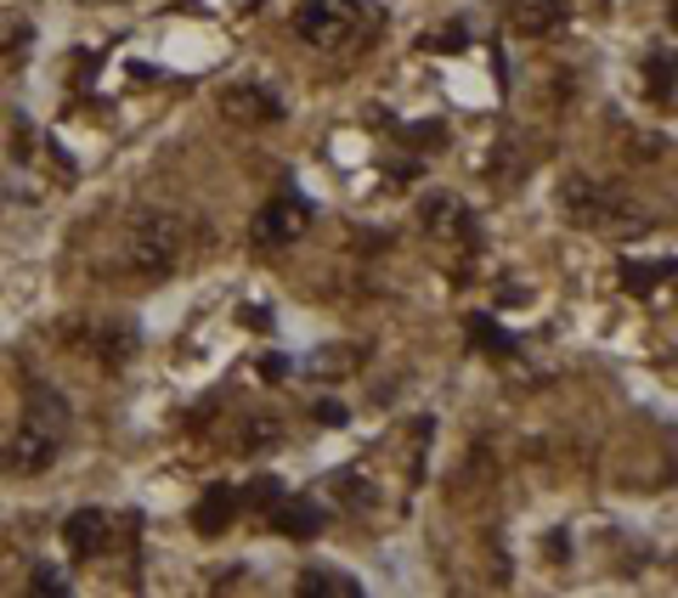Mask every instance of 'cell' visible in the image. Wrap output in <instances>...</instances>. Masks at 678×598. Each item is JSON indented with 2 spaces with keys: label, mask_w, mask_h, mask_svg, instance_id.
<instances>
[{
  "label": "cell",
  "mask_w": 678,
  "mask_h": 598,
  "mask_svg": "<svg viewBox=\"0 0 678 598\" xmlns=\"http://www.w3.org/2000/svg\"><path fill=\"white\" fill-rule=\"evenodd\" d=\"M119 255L114 266L130 271V277H170L187 255V232L170 210H136L125 226H119Z\"/></svg>",
  "instance_id": "obj_1"
},
{
  "label": "cell",
  "mask_w": 678,
  "mask_h": 598,
  "mask_svg": "<svg viewBox=\"0 0 678 598\" xmlns=\"http://www.w3.org/2000/svg\"><path fill=\"white\" fill-rule=\"evenodd\" d=\"M560 204L576 226H594V232H616V237H634L650 226V215H639V204L627 192L605 186V181H589V175H571L560 186Z\"/></svg>",
  "instance_id": "obj_2"
},
{
  "label": "cell",
  "mask_w": 678,
  "mask_h": 598,
  "mask_svg": "<svg viewBox=\"0 0 678 598\" xmlns=\"http://www.w3.org/2000/svg\"><path fill=\"white\" fill-rule=\"evenodd\" d=\"M295 34L311 52H357L368 40V7L362 0H300Z\"/></svg>",
  "instance_id": "obj_3"
},
{
  "label": "cell",
  "mask_w": 678,
  "mask_h": 598,
  "mask_svg": "<svg viewBox=\"0 0 678 598\" xmlns=\"http://www.w3.org/2000/svg\"><path fill=\"white\" fill-rule=\"evenodd\" d=\"M306 226H311V204H306L300 192H283V197H272L266 210H255L250 237L266 243V248H288L295 237H306Z\"/></svg>",
  "instance_id": "obj_4"
},
{
  "label": "cell",
  "mask_w": 678,
  "mask_h": 598,
  "mask_svg": "<svg viewBox=\"0 0 678 598\" xmlns=\"http://www.w3.org/2000/svg\"><path fill=\"white\" fill-rule=\"evenodd\" d=\"M419 221H424L430 237H442V243H469V237H475L464 197H453V192H430L424 204H419Z\"/></svg>",
  "instance_id": "obj_5"
},
{
  "label": "cell",
  "mask_w": 678,
  "mask_h": 598,
  "mask_svg": "<svg viewBox=\"0 0 678 598\" xmlns=\"http://www.w3.org/2000/svg\"><path fill=\"white\" fill-rule=\"evenodd\" d=\"M221 114L232 125H277L283 119V103H277L266 85H226L221 90Z\"/></svg>",
  "instance_id": "obj_6"
},
{
  "label": "cell",
  "mask_w": 678,
  "mask_h": 598,
  "mask_svg": "<svg viewBox=\"0 0 678 598\" xmlns=\"http://www.w3.org/2000/svg\"><path fill=\"white\" fill-rule=\"evenodd\" d=\"M23 424L29 429H40V435H52L57 446H63V435H68V402H63V395L52 389V384H34L29 389V402H23Z\"/></svg>",
  "instance_id": "obj_7"
},
{
  "label": "cell",
  "mask_w": 678,
  "mask_h": 598,
  "mask_svg": "<svg viewBox=\"0 0 678 598\" xmlns=\"http://www.w3.org/2000/svg\"><path fill=\"white\" fill-rule=\"evenodd\" d=\"M565 23V0H509V29L526 40H543Z\"/></svg>",
  "instance_id": "obj_8"
},
{
  "label": "cell",
  "mask_w": 678,
  "mask_h": 598,
  "mask_svg": "<svg viewBox=\"0 0 678 598\" xmlns=\"http://www.w3.org/2000/svg\"><path fill=\"white\" fill-rule=\"evenodd\" d=\"M272 525H277V536H288V542H311V536L322 531V509L311 503V496H283V503L272 509Z\"/></svg>",
  "instance_id": "obj_9"
},
{
  "label": "cell",
  "mask_w": 678,
  "mask_h": 598,
  "mask_svg": "<svg viewBox=\"0 0 678 598\" xmlns=\"http://www.w3.org/2000/svg\"><path fill=\"white\" fill-rule=\"evenodd\" d=\"M103 542H108V520L96 514V509L68 514V525H63V547H68V559H91V554H103Z\"/></svg>",
  "instance_id": "obj_10"
},
{
  "label": "cell",
  "mask_w": 678,
  "mask_h": 598,
  "mask_svg": "<svg viewBox=\"0 0 678 598\" xmlns=\"http://www.w3.org/2000/svg\"><path fill=\"white\" fill-rule=\"evenodd\" d=\"M237 509H244V503H237L232 485H210V491L199 496V509H192V525H199L204 536H221V531L237 520Z\"/></svg>",
  "instance_id": "obj_11"
},
{
  "label": "cell",
  "mask_w": 678,
  "mask_h": 598,
  "mask_svg": "<svg viewBox=\"0 0 678 598\" xmlns=\"http://www.w3.org/2000/svg\"><path fill=\"white\" fill-rule=\"evenodd\" d=\"M57 458V440L52 435H40V429H18V440H12V452H7V463L12 469H23V474H34V469H45V463H52Z\"/></svg>",
  "instance_id": "obj_12"
},
{
  "label": "cell",
  "mask_w": 678,
  "mask_h": 598,
  "mask_svg": "<svg viewBox=\"0 0 678 598\" xmlns=\"http://www.w3.org/2000/svg\"><path fill=\"white\" fill-rule=\"evenodd\" d=\"M300 598H362V581L357 576H339L328 565H311L300 576Z\"/></svg>",
  "instance_id": "obj_13"
},
{
  "label": "cell",
  "mask_w": 678,
  "mask_h": 598,
  "mask_svg": "<svg viewBox=\"0 0 678 598\" xmlns=\"http://www.w3.org/2000/svg\"><path fill=\"white\" fill-rule=\"evenodd\" d=\"M645 90L656 96L661 108L672 103V52H667V45H661V52H650V57H645Z\"/></svg>",
  "instance_id": "obj_14"
},
{
  "label": "cell",
  "mask_w": 678,
  "mask_h": 598,
  "mask_svg": "<svg viewBox=\"0 0 678 598\" xmlns=\"http://www.w3.org/2000/svg\"><path fill=\"white\" fill-rule=\"evenodd\" d=\"M469 339H475L487 356H509V351H515V339H509L492 317H469Z\"/></svg>",
  "instance_id": "obj_15"
},
{
  "label": "cell",
  "mask_w": 678,
  "mask_h": 598,
  "mask_svg": "<svg viewBox=\"0 0 678 598\" xmlns=\"http://www.w3.org/2000/svg\"><path fill=\"white\" fill-rule=\"evenodd\" d=\"M277 435H283L277 418H250L244 435H237V446H244V452H266V446H277Z\"/></svg>",
  "instance_id": "obj_16"
},
{
  "label": "cell",
  "mask_w": 678,
  "mask_h": 598,
  "mask_svg": "<svg viewBox=\"0 0 678 598\" xmlns=\"http://www.w3.org/2000/svg\"><path fill=\"white\" fill-rule=\"evenodd\" d=\"M237 503H250V509H266V514H272V509L283 503V480H277V474H261V480H250V491L237 496Z\"/></svg>",
  "instance_id": "obj_17"
},
{
  "label": "cell",
  "mask_w": 678,
  "mask_h": 598,
  "mask_svg": "<svg viewBox=\"0 0 678 598\" xmlns=\"http://www.w3.org/2000/svg\"><path fill=\"white\" fill-rule=\"evenodd\" d=\"M18 45H29V18L0 7V52H18Z\"/></svg>",
  "instance_id": "obj_18"
},
{
  "label": "cell",
  "mask_w": 678,
  "mask_h": 598,
  "mask_svg": "<svg viewBox=\"0 0 678 598\" xmlns=\"http://www.w3.org/2000/svg\"><path fill=\"white\" fill-rule=\"evenodd\" d=\"M29 587H34L40 598H68V576H63L57 565H34V576H29Z\"/></svg>",
  "instance_id": "obj_19"
},
{
  "label": "cell",
  "mask_w": 678,
  "mask_h": 598,
  "mask_svg": "<svg viewBox=\"0 0 678 598\" xmlns=\"http://www.w3.org/2000/svg\"><path fill=\"white\" fill-rule=\"evenodd\" d=\"M661 277H672V260H661V266H627L622 271V282L634 288V293H645V288H656Z\"/></svg>",
  "instance_id": "obj_20"
},
{
  "label": "cell",
  "mask_w": 678,
  "mask_h": 598,
  "mask_svg": "<svg viewBox=\"0 0 678 598\" xmlns=\"http://www.w3.org/2000/svg\"><path fill=\"white\" fill-rule=\"evenodd\" d=\"M333 496H346V503H368L362 474H333Z\"/></svg>",
  "instance_id": "obj_21"
},
{
  "label": "cell",
  "mask_w": 678,
  "mask_h": 598,
  "mask_svg": "<svg viewBox=\"0 0 678 598\" xmlns=\"http://www.w3.org/2000/svg\"><path fill=\"white\" fill-rule=\"evenodd\" d=\"M351 362H357V356H333V351H322V356L311 362V373H346Z\"/></svg>",
  "instance_id": "obj_22"
},
{
  "label": "cell",
  "mask_w": 678,
  "mask_h": 598,
  "mask_svg": "<svg viewBox=\"0 0 678 598\" xmlns=\"http://www.w3.org/2000/svg\"><path fill=\"white\" fill-rule=\"evenodd\" d=\"M317 418H322V424H346V407H339V402H322Z\"/></svg>",
  "instance_id": "obj_23"
}]
</instances>
